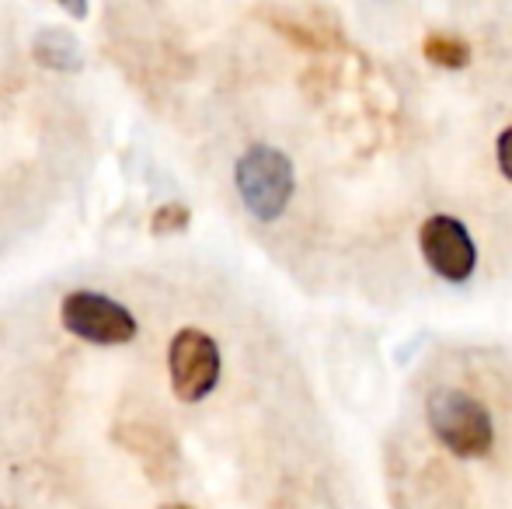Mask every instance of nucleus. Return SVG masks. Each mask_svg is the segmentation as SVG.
<instances>
[{
	"instance_id": "5",
	"label": "nucleus",
	"mask_w": 512,
	"mask_h": 509,
	"mask_svg": "<svg viewBox=\"0 0 512 509\" xmlns=\"http://www.w3.org/2000/svg\"><path fill=\"white\" fill-rule=\"evenodd\" d=\"M220 346L213 335L203 328H182L168 346V370L171 387H175L178 401H203L220 384Z\"/></svg>"
},
{
	"instance_id": "8",
	"label": "nucleus",
	"mask_w": 512,
	"mask_h": 509,
	"mask_svg": "<svg viewBox=\"0 0 512 509\" xmlns=\"http://www.w3.org/2000/svg\"><path fill=\"white\" fill-rule=\"evenodd\" d=\"M269 25L276 28L279 35H286V39L297 42V46H304V49H328L338 42V35H328L324 32V25H307V21H297L286 11H269Z\"/></svg>"
},
{
	"instance_id": "12",
	"label": "nucleus",
	"mask_w": 512,
	"mask_h": 509,
	"mask_svg": "<svg viewBox=\"0 0 512 509\" xmlns=\"http://www.w3.org/2000/svg\"><path fill=\"white\" fill-rule=\"evenodd\" d=\"M161 509H189V506H182V503H168V506H161Z\"/></svg>"
},
{
	"instance_id": "4",
	"label": "nucleus",
	"mask_w": 512,
	"mask_h": 509,
	"mask_svg": "<svg viewBox=\"0 0 512 509\" xmlns=\"http://www.w3.org/2000/svg\"><path fill=\"white\" fill-rule=\"evenodd\" d=\"M418 252H422L425 265L446 283H467L478 269V245L464 220H457L453 213H432L422 220Z\"/></svg>"
},
{
	"instance_id": "11",
	"label": "nucleus",
	"mask_w": 512,
	"mask_h": 509,
	"mask_svg": "<svg viewBox=\"0 0 512 509\" xmlns=\"http://www.w3.org/2000/svg\"><path fill=\"white\" fill-rule=\"evenodd\" d=\"M56 4H60L63 11L70 14V18H77V21L88 18V0H56Z\"/></svg>"
},
{
	"instance_id": "2",
	"label": "nucleus",
	"mask_w": 512,
	"mask_h": 509,
	"mask_svg": "<svg viewBox=\"0 0 512 509\" xmlns=\"http://www.w3.org/2000/svg\"><path fill=\"white\" fill-rule=\"evenodd\" d=\"M429 429L453 457H485L495 443V422L474 394L460 387H436L425 401Z\"/></svg>"
},
{
	"instance_id": "10",
	"label": "nucleus",
	"mask_w": 512,
	"mask_h": 509,
	"mask_svg": "<svg viewBox=\"0 0 512 509\" xmlns=\"http://www.w3.org/2000/svg\"><path fill=\"white\" fill-rule=\"evenodd\" d=\"M495 157H499V171L502 178L512 185V126H506L495 140Z\"/></svg>"
},
{
	"instance_id": "9",
	"label": "nucleus",
	"mask_w": 512,
	"mask_h": 509,
	"mask_svg": "<svg viewBox=\"0 0 512 509\" xmlns=\"http://www.w3.org/2000/svg\"><path fill=\"white\" fill-rule=\"evenodd\" d=\"M189 220H192V210L189 206H182V203H164L161 210H154V217H150V234H178V231H185L189 227Z\"/></svg>"
},
{
	"instance_id": "6",
	"label": "nucleus",
	"mask_w": 512,
	"mask_h": 509,
	"mask_svg": "<svg viewBox=\"0 0 512 509\" xmlns=\"http://www.w3.org/2000/svg\"><path fill=\"white\" fill-rule=\"evenodd\" d=\"M32 56H35V63H42L46 70H60V74H74L84 63L81 42L70 32H63V28H46V32L35 35Z\"/></svg>"
},
{
	"instance_id": "7",
	"label": "nucleus",
	"mask_w": 512,
	"mask_h": 509,
	"mask_svg": "<svg viewBox=\"0 0 512 509\" xmlns=\"http://www.w3.org/2000/svg\"><path fill=\"white\" fill-rule=\"evenodd\" d=\"M422 56L443 70H464V67H471V60H474L471 42L460 39V35H453V32H429L425 35Z\"/></svg>"
},
{
	"instance_id": "3",
	"label": "nucleus",
	"mask_w": 512,
	"mask_h": 509,
	"mask_svg": "<svg viewBox=\"0 0 512 509\" xmlns=\"http://www.w3.org/2000/svg\"><path fill=\"white\" fill-rule=\"evenodd\" d=\"M60 321L70 335L91 342V346H126L136 339L140 325L136 318L119 304L95 290L67 293L60 304Z\"/></svg>"
},
{
	"instance_id": "1",
	"label": "nucleus",
	"mask_w": 512,
	"mask_h": 509,
	"mask_svg": "<svg viewBox=\"0 0 512 509\" xmlns=\"http://www.w3.org/2000/svg\"><path fill=\"white\" fill-rule=\"evenodd\" d=\"M234 185L244 210L258 224H272V220H279L290 210L293 192H297V171H293V161L279 147L251 143L234 164Z\"/></svg>"
}]
</instances>
